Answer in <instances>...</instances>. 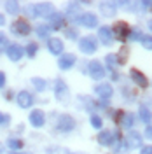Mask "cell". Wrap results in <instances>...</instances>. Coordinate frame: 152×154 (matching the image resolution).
I'll list each match as a JSON object with an SVG mask.
<instances>
[{"mask_svg":"<svg viewBox=\"0 0 152 154\" xmlns=\"http://www.w3.org/2000/svg\"><path fill=\"white\" fill-rule=\"evenodd\" d=\"M107 65H108V68L112 70V68H115L117 65H119V60H117V54H107Z\"/></svg>","mask_w":152,"mask_h":154,"instance_id":"obj_27","label":"cell"},{"mask_svg":"<svg viewBox=\"0 0 152 154\" xmlns=\"http://www.w3.org/2000/svg\"><path fill=\"white\" fill-rule=\"evenodd\" d=\"M96 138H98V144L100 145H112L114 144V133H112L110 130H103V131H100Z\"/></svg>","mask_w":152,"mask_h":154,"instance_id":"obj_18","label":"cell"},{"mask_svg":"<svg viewBox=\"0 0 152 154\" xmlns=\"http://www.w3.org/2000/svg\"><path fill=\"white\" fill-rule=\"evenodd\" d=\"M7 145H9V149H12L14 152L23 147V140H19V138H9L7 140Z\"/></svg>","mask_w":152,"mask_h":154,"instance_id":"obj_24","label":"cell"},{"mask_svg":"<svg viewBox=\"0 0 152 154\" xmlns=\"http://www.w3.org/2000/svg\"><path fill=\"white\" fill-rule=\"evenodd\" d=\"M149 28L152 30V19H150V21H149Z\"/></svg>","mask_w":152,"mask_h":154,"instance_id":"obj_41","label":"cell"},{"mask_svg":"<svg viewBox=\"0 0 152 154\" xmlns=\"http://www.w3.org/2000/svg\"><path fill=\"white\" fill-rule=\"evenodd\" d=\"M129 77H131V81H133L136 86H140V88L149 86V79H147L145 74H142L138 68H131V70H129Z\"/></svg>","mask_w":152,"mask_h":154,"instance_id":"obj_8","label":"cell"},{"mask_svg":"<svg viewBox=\"0 0 152 154\" xmlns=\"http://www.w3.org/2000/svg\"><path fill=\"white\" fill-rule=\"evenodd\" d=\"M4 84H5V74H4V72H0V88L4 86Z\"/></svg>","mask_w":152,"mask_h":154,"instance_id":"obj_38","label":"cell"},{"mask_svg":"<svg viewBox=\"0 0 152 154\" xmlns=\"http://www.w3.org/2000/svg\"><path fill=\"white\" fill-rule=\"evenodd\" d=\"M37 51H38V46L35 44V42H30L28 46H26V49H25V54H28L30 58H35Z\"/></svg>","mask_w":152,"mask_h":154,"instance_id":"obj_26","label":"cell"},{"mask_svg":"<svg viewBox=\"0 0 152 154\" xmlns=\"http://www.w3.org/2000/svg\"><path fill=\"white\" fill-rule=\"evenodd\" d=\"M89 75H91V79H95V81H102L105 77V68H103V65L98 61V60H93L89 65Z\"/></svg>","mask_w":152,"mask_h":154,"instance_id":"obj_5","label":"cell"},{"mask_svg":"<svg viewBox=\"0 0 152 154\" xmlns=\"http://www.w3.org/2000/svg\"><path fill=\"white\" fill-rule=\"evenodd\" d=\"M77 23L82 25L84 28H96L98 26V18L93 12H84V14H81V18H79Z\"/></svg>","mask_w":152,"mask_h":154,"instance_id":"obj_7","label":"cell"},{"mask_svg":"<svg viewBox=\"0 0 152 154\" xmlns=\"http://www.w3.org/2000/svg\"><path fill=\"white\" fill-rule=\"evenodd\" d=\"M5 11L9 14H18L19 12V4L18 2H5Z\"/></svg>","mask_w":152,"mask_h":154,"instance_id":"obj_25","label":"cell"},{"mask_svg":"<svg viewBox=\"0 0 152 154\" xmlns=\"http://www.w3.org/2000/svg\"><path fill=\"white\" fill-rule=\"evenodd\" d=\"M30 123H32L33 128H42V126L46 125V114H44L40 109L32 110V114H30Z\"/></svg>","mask_w":152,"mask_h":154,"instance_id":"obj_11","label":"cell"},{"mask_svg":"<svg viewBox=\"0 0 152 154\" xmlns=\"http://www.w3.org/2000/svg\"><path fill=\"white\" fill-rule=\"evenodd\" d=\"M0 154H2V145H0Z\"/></svg>","mask_w":152,"mask_h":154,"instance_id":"obj_42","label":"cell"},{"mask_svg":"<svg viewBox=\"0 0 152 154\" xmlns=\"http://www.w3.org/2000/svg\"><path fill=\"white\" fill-rule=\"evenodd\" d=\"M33 14L35 16H42V18H49L54 14V9H53V5L51 4H38L33 7Z\"/></svg>","mask_w":152,"mask_h":154,"instance_id":"obj_15","label":"cell"},{"mask_svg":"<svg viewBox=\"0 0 152 154\" xmlns=\"http://www.w3.org/2000/svg\"><path fill=\"white\" fill-rule=\"evenodd\" d=\"M5 51H7V58H9L11 61H18L25 54V49L21 48L19 44H11V46H7Z\"/></svg>","mask_w":152,"mask_h":154,"instance_id":"obj_12","label":"cell"},{"mask_svg":"<svg viewBox=\"0 0 152 154\" xmlns=\"http://www.w3.org/2000/svg\"><path fill=\"white\" fill-rule=\"evenodd\" d=\"M49 30H51V26L49 25H38L37 26V35L42 38H46L49 35Z\"/></svg>","mask_w":152,"mask_h":154,"instance_id":"obj_28","label":"cell"},{"mask_svg":"<svg viewBox=\"0 0 152 154\" xmlns=\"http://www.w3.org/2000/svg\"><path fill=\"white\" fill-rule=\"evenodd\" d=\"M11 154H32V152H11Z\"/></svg>","mask_w":152,"mask_h":154,"instance_id":"obj_40","label":"cell"},{"mask_svg":"<svg viewBox=\"0 0 152 154\" xmlns=\"http://www.w3.org/2000/svg\"><path fill=\"white\" fill-rule=\"evenodd\" d=\"M98 48V42H96L95 37H91V35H87V37H82L79 38V49L84 53V54H93Z\"/></svg>","mask_w":152,"mask_h":154,"instance_id":"obj_3","label":"cell"},{"mask_svg":"<svg viewBox=\"0 0 152 154\" xmlns=\"http://www.w3.org/2000/svg\"><path fill=\"white\" fill-rule=\"evenodd\" d=\"M68 95H70V91H68V86L65 84V81L56 79V82H54V96H56V100H59V102H67Z\"/></svg>","mask_w":152,"mask_h":154,"instance_id":"obj_4","label":"cell"},{"mask_svg":"<svg viewBox=\"0 0 152 154\" xmlns=\"http://www.w3.org/2000/svg\"><path fill=\"white\" fill-rule=\"evenodd\" d=\"M56 128H58V131H61V133H68V131H72L75 128V119L70 114H61L58 117Z\"/></svg>","mask_w":152,"mask_h":154,"instance_id":"obj_2","label":"cell"},{"mask_svg":"<svg viewBox=\"0 0 152 154\" xmlns=\"http://www.w3.org/2000/svg\"><path fill=\"white\" fill-rule=\"evenodd\" d=\"M32 84L35 86L37 91H46V88H47L46 79H42V77H33V79H32Z\"/></svg>","mask_w":152,"mask_h":154,"instance_id":"obj_23","label":"cell"},{"mask_svg":"<svg viewBox=\"0 0 152 154\" xmlns=\"http://www.w3.org/2000/svg\"><path fill=\"white\" fill-rule=\"evenodd\" d=\"M79 154H81V152H79Z\"/></svg>","mask_w":152,"mask_h":154,"instance_id":"obj_43","label":"cell"},{"mask_svg":"<svg viewBox=\"0 0 152 154\" xmlns=\"http://www.w3.org/2000/svg\"><path fill=\"white\" fill-rule=\"evenodd\" d=\"M142 142H143V138L138 131H131V133L126 137V144H128L129 149H138V147H142Z\"/></svg>","mask_w":152,"mask_h":154,"instance_id":"obj_17","label":"cell"},{"mask_svg":"<svg viewBox=\"0 0 152 154\" xmlns=\"http://www.w3.org/2000/svg\"><path fill=\"white\" fill-rule=\"evenodd\" d=\"M91 126L96 128V130H98V128H102V126H103L102 117H100V116H96V114H93V116H91Z\"/></svg>","mask_w":152,"mask_h":154,"instance_id":"obj_30","label":"cell"},{"mask_svg":"<svg viewBox=\"0 0 152 154\" xmlns=\"http://www.w3.org/2000/svg\"><path fill=\"white\" fill-rule=\"evenodd\" d=\"M138 114H140V119H142L145 125H149V123L152 121V110L150 109H147V107H140Z\"/></svg>","mask_w":152,"mask_h":154,"instance_id":"obj_22","label":"cell"},{"mask_svg":"<svg viewBox=\"0 0 152 154\" xmlns=\"http://www.w3.org/2000/svg\"><path fill=\"white\" fill-rule=\"evenodd\" d=\"M11 30L16 35H28L30 32H32V26H30V23L26 19H18V21H14L11 25Z\"/></svg>","mask_w":152,"mask_h":154,"instance_id":"obj_6","label":"cell"},{"mask_svg":"<svg viewBox=\"0 0 152 154\" xmlns=\"http://www.w3.org/2000/svg\"><path fill=\"white\" fill-rule=\"evenodd\" d=\"M98 38L102 40V44H103V46H110V44L114 42L112 30L108 28V26H102V28L98 30Z\"/></svg>","mask_w":152,"mask_h":154,"instance_id":"obj_16","label":"cell"},{"mask_svg":"<svg viewBox=\"0 0 152 154\" xmlns=\"http://www.w3.org/2000/svg\"><path fill=\"white\" fill-rule=\"evenodd\" d=\"M16 102L21 109H28V107L33 105V95L28 91H19L18 96H16Z\"/></svg>","mask_w":152,"mask_h":154,"instance_id":"obj_14","label":"cell"},{"mask_svg":"<svg viewBox=\"0 0 152 154\" xmlns=\"http://www.w3.org/2000/svg\"><path fill=\"white\" fill-rule=\"evenodd\" d=\"M67 37H70V38H77V32H75V30H67Z\"/></svg>","mask_w":152,"mask_h":154,"instance_id":"obj_37","label":"cell"},{"mask_svg":"<svg viewBox=\"0 0 152 154\" xmlns=\"http://www.w3.org/2000/svg\"><path fill=\"white\" fill-rule=\"evenodd\" d=\"M2 49H7V37H5V33H0V51Z\"/></svg>","mask_w":152,"mask_h":154,"instance_id":"obj_33","label":"cell"},{"mask_svg":"<svg viewBox=\"0 0 152 154\" xmlns=\"http://www.w3.org/2000/svg\"><path fill=\"white\" fill-rule=\"evenodd\" d=\"M47 49L51 51V54H61L63 49H65L63 40L58 38V37H49L47 38Z\"/></svg>","mask_w":152,"mask_h":154,"instance_id":"obj_13","label":"cell"},{"mask_svg":"<svg viewBox=\"0 0 152 154\" xmlns=\"http://www.w3.org/2000/svg\"><path fill=\"white\" fill-rule=\"evenodd\" d=\"M140 154H152V145H143Z\"/></svg>","mask_w":152,"mask_h":154,"instance_id":"obj_35","label":"cell"},{"mask_svg":"<svg viewBox=\"0 0 152 154\" xmlns=\"http://www.w3.org/2000/svg\"><path fill=\"white\" fill-rule=\"evenodd\" d=\"M77 58L75 54H72V53H68V54H61L59 60H58V67L61 68V70H70V68L75 65Z\"/></svg>","mask_w":152,"mask_h":154,"instance_id":"obj_10","label":"cell"},{"mask_svg":"<svg viewBox=\"0 0 152 154\" xmlns=\"http://www.w3.org/2000/svg\"><path fill=\"white\" fill-rule=\"evenodd\" d=\"M119 125L123 126V128H131V126L135 125V117H133V114H129V112H123L121 119H119Z\"/></svg>","mask_w":152,"mask_h":154,"instance_id":"obj_21","label":"cell"},{"mask_svg":"<svg viewBox=\"0 0 152 154\" xmlns=\"http://www.w3.org/2000/svg\"><path fill=\"white\" fill-rule=\"evenodd\" d=\"M9 121H11V117H9V116H7V114H2V112H0V126L7 125Z\"/></svg>","mask_w":152,"mask_h":154,"instance_id":"obj_34","label":"cell"},{"mask_svg":"<svg viewBox=\"0 0 152 154\" xmlns=\"http://www.w3.org/2000/svg\"><path fill=\"white\" fill-rule=\"evenodd\" d=\"M95 93L102 100H108V98H112V95H114V88L110 86L108 82H102V84H98L95 88Z\"/></svg>","mask_w":152,"mask_h":154,"instance_id":"obj_9","label":"cell"},{"mask_svg":"<svg viewBox=\"0 0 152 154\" xmlns=\"http://www.w3.org/2000/svg\"><path fill=\"white\" fill-rule=\"evenodd\" d=\"M47 154H70L67 149H61V147H53V149H47Z\"/></svg>","mask_w":152,"mask_h":154,"instance_id":"obj_31","label":"cell"},{"mask_svg":"<svg viewBox=\"0 0 152 154\" xmlns=\"http://www.w3.org/2000/svg\"><path fill=\"white\" fill-rule=\"evenodd\" d=\"M110 30H112V35L121 42H126L129 38V33H131V28H129V25L126 21H117Z\"/></svg>","mask_w":152,"mask_h":154,"instance_id":"obj_1","label":"cell"},{"mask_svg":"<svg viewBox=\"0 0 152 154\" xmlns=\"http://www.w3.org/2000/svg\"><path fill=\"white\" fill-rule=\"evenodd\" d=\"M5 25V18H4V14H0V26H4Z\"/></svg>","mask_w":152,"mask_h":154,"instance_id":"obj_39","label":"cell"},{"mask_svg":"<svg viewBox=\"0 0 152 154\" xmlns=\"http://www.w3.org/2000/svg\"><path fill=\"white\" fill-rule=\"evenodd\" d=\"M115 7H117L115 2H102L100 4V11H102V14L107 16V18H110V16L115 14Z\"/></svg>","mask_w":152,"mask_h":154,"instance_id":"obj_19","label":"cell"},{"mask_svg":"<svg viewBox=\"0 0 152 154\" xmlns=\"http://www.w3.org/2000/svg\"><path fill=\"white\" fill-rule=\"evenodd\" d=\"M140 42H142V46H143L145 49L152 51V35H142Z\"/></svg>","mask_w":152,"mask_h":154,"instance_id":"obj_29","label":"cell"},{"mask_svg":"<svg viewBox=\"0 0 152 154\" xmlns=\"http://www.w3.org/2000/svg\"><path fill=\"white\" fill-rule=\"evenodd\" d=\"M145 137H147L149 140H152V125L147 126V130H145Z\"/></svg>","mask_w":152,"mask_h":154,"instance_id":"obj_36","label":"cell"},{"mask_svg":"<svg viewBox=\"0 0 152 154\" xmlns=\"http://www.w3.org/2000/svg\"><path fill=\"white\" fill-rule=\"evenodd\" d=\"M136 38L140 40V38H142V33H140L138 30H131V33H129V38H128V40H136Z\"/></svg>","mask_w":152,"mask_h":154,"instance_id":"obj_32","label":"cell"},{"mask_svg":"<svg viewBox=\"0 0 152 154\" xmlns=\"http://www.w3.org/2000/svg\"><path fill=\"white\" fill-rule=\"evenodd\" d=\"M79 12H81V5H79V4H70V5L67 7V16L72 19L74 23H77L79 18H81V16H79Z\"/></svg>","mask_w":152,"mask_h":154,"instance_id":"obj_20","label":"cell"}]
</instances>
